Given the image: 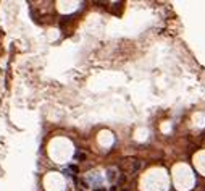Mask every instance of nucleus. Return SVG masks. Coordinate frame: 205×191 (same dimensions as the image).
<instances>
[{"label":"nucleus","instance_id":"nucleus-1","mask_svg":"<svg viewBox=\"0 0 205 191\" xmlns=\"http://www.w3.org/2000/svg\"><path fill=\"white\" fill-rule=\"evenodd\" d=\"M139 167H140V164H139V162H136V164L132 165V172H136V170H137Z\"/></svg>","mask_w":205,"mask_h":191},{"label":"nucleus","instance_id":"nucleus-2","mask_svg":"<svg viewBox=\"0 0 205 191\" xmlns=\"http://www.w3.org/2000/svg\"><path fill=\"white\" fill-rule=\"evenodd\" d=\"M110 191H116V186H111V189Z\"/></svg>","mask_w":205,"mask_h":191},{"label":"nucleus","instance_id":"nucleus-3","mask_svg":"<svg viewBox=\"0 0 205 191\" xmlns=\"http://www.w3.org/2000/svg\"><path fill=\"white\" fill-rule=\"evenodd\" d=\"M126 191H128V189H126Z\"/></svg>","mask_w":205,"mask_h":191}]
</instances>
